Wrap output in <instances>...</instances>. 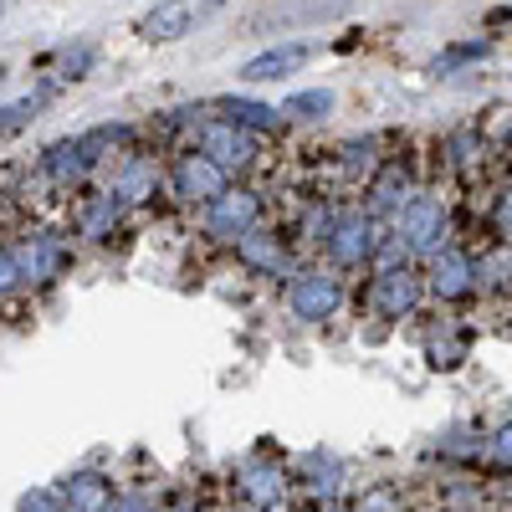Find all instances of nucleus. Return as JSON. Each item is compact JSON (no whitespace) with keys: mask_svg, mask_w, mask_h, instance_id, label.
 <instances>
[{"mask_svg":"<svg viewBox=\"0 0 512 512\" xmlns=\"http://www.w3.org/2000/svg\"><path fill=\"white\" fill-rule=\"evenodd\" d=\"M221 6H226V0H159L154 11L139 16V36L144 41H180L195 26H205Z\"/></svg>","mask_w":512,"mask_h":512,"instance_id":"nucleus-1","label":"nucleus"},{"mask_svg":"<svg viewBox=\"0 0 512 512\" xmlns=\"http://www.w3.org/2000/svg\"><path fill=\"white\" fill-rule=\"evenodd\" d=\"M200 154H210L231 175V169H246L256 159V134L236 128L231 118H205L200 123Z\"/></svg>","mask_w":512,"mask_h":512,"instance_id":"nucleus-2","label":"nucleus"},{"mask_svg":"<svg viewBox=\"0 0 512 512\" xmlns=\"http://www.w3.org/2000/svg\"><path fill=\"white\" fill-rule=\"evenodd\" d=\"M349 11V0H277L272 11H262L251 21V31H287V26H318V21H338Z\"/></svg>","mask_w":512,"mask_h":512,"instance_id":"nucleus-3","label":"nucleus"},{"mask_svg":"<svg viewBox=\"0 0 512 512\" xmlns=\"http://www.w3.org/2000/svg\"><path fill=\"white\" fill-rule=\"evenodd\" d=\"M400 236H405V246H415V251L441 246V236H446V205H441L436 195H415V200L400 210Z\"/></svg>","mask_w":512,"mask_h":512,"instance_id":"nucleus-4","label":"nucleus"},{"mask_svg":"<svg viewBox=\"0 0 512 512\" xmlns=\"http://www.w3.org/2000/svg\"><path fill=\"white\" fill-rule=\"evenodd\" d=\"M175 185H180V195L185 200H221L226 195V169L210 159V154H200V149H190L180 164H175Z\"/></svg>","mask_w":512,"mask_h":512,"instance_id":"nucleus-5","label":"nucleus"},{"mask_svg":"<svg viewBox=\"0 0 512 512\" xmlns=\"http://www.w3.org/2000/svg\"><path fill=\"white\" fill-rule=\"evenodd\" d=\"M308 57H313L308 41H282V47H267L262 57H251V62L241 67V77H246V82H277V77H292Z\"/></svg>","mask_w":512,"mask_h":512,"instance_id":"nucleus-6","label":"nucleus"},{"mask_svg":"<svg viewBox=\"0 0 512 512\" xmlns=\"http://www.w3.org/2000/svg\"><path fill=\"white\" fill-rule=\"evenodd\" d=\"M256 226V195L251 190H226L221 200H210V231L216 236H246Z\"/></svg>","mask_w":512,"mask_h":512,"instance_id":"nucleus-7","label":"nucleus"},{"mask_svg":"<svg viewBox=\"0 0 512 512\" xmlns=\"http://www.w3.org/2000/svg\"><path fill=\"white\" fill-rule=\"evenodd\" d=\"M338 308V282L328 272H308L292 282V313L297 318H328Z\"/></svg>","mask_w":512,"mask_h":512,"instance_id":"nucleus-8","label":"nucleus"},{"mask_svg":"<svg viewBox=\"0 0 512 512\" xmlns=\"http://www.w3.org/2000/svg\"><path fill=\"white\" fill-rule=\"evenodd\" d=\"M431 287H436V297H466L477 287L472 256H466V251H441L436 267H431Z\"/></svg>","mask_w":512,"mask_h":512,"instance_id":"nucleus-9","label":"nucleus"},{"mask_svg":"<svg viewBox=\"0 0 512 512\" xmlns=\"http://www.w3.org/2000/svg\"><path fill=\"white\" fill-rule=\"evenodd\" d=\"M369 200H374V210H395V216H400V210L415 200V195H410V169H405L400 159L379 164V175L369 180Z\"/></svg>","mask_w":512,"mask_h":512,"instance_id":"nucleus-10","label":"nucleus"},{"mask_svg":"<svg viewBox=\"0 0 512 512\" xmlns=\"http://www.w3.org/2000/svg\"><path fill=\"white\" fill-rule=\"evenodd\" d=\"M328 246H333V256L344 267H359V262H369V251H374V226L364 216H349V221H338Z\"/></svg>","mask_w":512,"mask_h":512,"instance_id":"nucleus-11","label":"nucleus"},{"mask_svg":"<svg viewBox=\"0 0 512 512\" xmlns=\"http://www.w3.org/2000/svg\"><path fill=\"white\" fill-rule=\"evenodd\" d=\"M221 113H226L236 128H246V134H277V128H282V113H277V108L251 103V98H231V103H221Z\"/></svg>","mask_w":512,"mask_h":512,"instance_id":"nucleus-12","label":"nucleus"},{"mask_svg":"<svg viewBox=\"0 0 512 512\" xmlns=\"http://www.w3.org/2000/svg\"><path fill=\"white\" fill-rule=\"evenodd\" d=\"M415 297H420V282H415V272H384L379 277V308L390 313V318H400V313H410L415 308Z\"/></svg>","mask_w":512,"mask_h":512,"instance_id":"nucleus-13","label":"nucleus"},{"mask_svg":"<svg viewBox=\"0 0 512 512\" xmlns=\"http://www.w3.org/2000/svg\"><path fill=\"white\" fill-rule=\"evenodd\" d=\"M241 262L262 267V272H277L287 256H282V246H277L267 231H246V236H241Z\"/></svg>","mask_w":512,"mask_h":512,"instance_id":"nucleus-14","label":"nucleus"},{"mask_svg":"<svg viewBox=\"0 0 512 512\" xmlns=\"http://www.w3.org/2000/svg\"><path fill=\"white\" fill-rule=\"evenodd\" d=\"M282 113H287V118H308V123H318V118H328V113H333V93H328V88L292 93V98L282 103Z\"/></svg>","mask_w":512,"mask_h":512,"instance_id":"nucleus-15","label":"nucleus"},{"mask_svg":"<svg viewBox=\"0 0 512 512\" xmlns=\"http://www.w3.org/2000/svg\"><path fill=\"white\" fill-rule=\"evenodd\" d=\"M149 185H154V164H149V159H128V164H123V175H118V195L139 200Z\"/></svg>","mask_w":512,"mask_h":512,"instance_id":"nucleus-16","label":"nucleus"},{"mask_svg":"<svg viewBox=\"0 0 512 512\" xmlns=\"http://www.w3.org/2000/svg\"><path fill=\"white\" fill-rule=\"evenodd\" d=\"M482 159H487V144H482L477 134H456V139H451V164L461 169V175H472Z\"/></svg>","mask_w":512,"mask_h":512,"instance_id":"nucleus-17","label":"nucleus"},{"mask_svg":"<svg viewBox=\"0 0 512 512\" xmlns=\"http://www.w3.org/2000/svg\"><path fill=\"white\" fill-rule=\"evenodd\" d=\"M41 103H47V93L21 98V103H6V108H0V134H16V128H26V123L41 113Z\"/></svg>","mask_w":512,"mask_h":512,"instance_id":"nucleus-18","label":"nucleus"},{"mask_svg":"<svg viewBox=\"0 0 512 512\" xmlns=\"http://www.w3.org/2000/svg\"><path fill=\"white\" fill-rule=\"evenodd\" d=\"M93 57H98V52H93V41H77V47H67V52H62V77H67V82L88 77Z\"/></svg>","mask_w":512,"mask_h":512,"instance_id":"nucleus-19","label":"nucleus"},{"mask_svg":"<svg viewBox=\"0 0 512 512\" xmlns=\"http://www.w3.org/2000/svg\"><path fill=\"white\" fill-rule=\"evenodd\" d=\"M487 57V41H461V47H451L446 57H436V72H451V67H466V62H482Z\"/></svg>","mask_w":512,"mask_h":512,"instance_id":"nucleus-20","label":"nucleus"},{"mask_svg":"<svg viewBox=\"0 0 512 512\" xmlns=\"http://www.w3.org/2000/svg\"><path fill=\"white\" fill-rule=\"evenodd\" d=\"M246 492H251L256 502H277V497H282V477H277V472H251Z\"/></svg>","mask_w":512,"mask_h":512,"instance_id":"nucleus-21","label":"nucleus"},{"mask_svg":"<svg viewBox=\"0 0 512 512\" xmlns=\"http://www.w3.org/2000/svg\"><path fill=\"white\" fill-rule=\"evenodd\" d=\"M72 497H77V512H98L103 507V482L98 477H82Z\"/></svg>","mask_w":512,"mask_h":512,"instance_id":"nucleus-22","label":"nucleus"},{"mask_svg":"<svg viewBox=\"0 0 512 512\" xmlns=\"http://www.w3.org/2000/svg\"><path fill=\"white\" fill-rule=\"evenodd\" d=\"M359 512H400V502H395L390 492H369V497L359 502Z\"/></svg>","mask_w":512,"mask_h":512,"instance_id":"nucleus-23","label":"nucleus"},{"mask_svg":"<svg viewBox=\"0 0 512 512\" xmlns=\"http://www.w3.org/2000/svg\"><path fill=\"white\" fill-rule=\"evenodd\" d=\"M497 231H502V236L512 241V190H507V195L497 200Z\"/></svg>","mask_w":512,"mask_h":512,"instance_id":"nucleus-24","label":"nucleus"},{"mask_svg":"<svg viewBox=\"0 0 512 512\" xmlns=\"http://www.w3.org/2000/svg\"><path fill=\"white\" fill-rule=\"evenodd\" d=\"M21 512H57V502H52V497H26Z\"/></svg>","mask_w":512,"mask_h":512,"instance_id":"nucleus-25","label":"nucleus"},{"mask_svg":"<svg viewBox=\"0 0 512 512\" xmlns=\"http://www.w3.org/2000/svg\"><path fill=\"white\" fill-rule=\"evenodd\" d=\"M497 451L512 461V425H502V431H497Z\"/></svg>","mask_w":512,"mask_h":512,"instance_id":"nucleus-26","label":"nucleus"},{"mask_svg":"<svg viewBox=\"0 0 512 512\" xmlns=\"http://www.w3.org/2000/svg\"><path fill=\"white\" fill-rule=\"evenodd\" d=\"M11 282V262H6V256H0V287H6Z\"/></svg>","mask_w":512,"mask_h":512,"instance_id":"nucleus-27","label":"nucleus"},{"mask_svg":"<svg viewBox=\"0 0 512 512\" xmlns=\"http://www.w3.org/2000/svg\"><path fill=\"white\" fill-rule=\"evenodd\" d=\"M0 6H6V0H0Z\"/></svg>","mask_w":512,"mask_h":512,"instance_id":"nucleus-28","label":"nucleus"}]
</instances>
